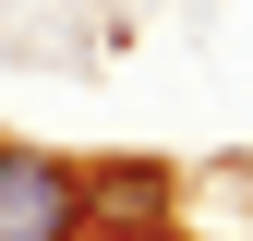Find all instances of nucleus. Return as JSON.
<instances>
[{"label":"nucleus","instance_id":"obj_1","mask_svg":"<svg viewBox=\"0 0 253 241\" xmlns=\"http://www.w3.org/2000/svg\"><path fill=\"white\" fill-rule=\"evenodd\" d=\"M0 241H84V157L0 145Z\"/></svg>","mask_w":253,"mask_h":241},{"label":"nucleus","instance_id":"obj_2","mask_svg":"<svg viewBox=\"0 0 253 241\" xmlns=\"http://www.w3.org/2000/svg\"><path fill=\"white\" fill-rule=\"evenodd\" d=\"M157 229H169V169L157 157L84 169V241H157Z\"/></svg>","mask_w":253,"mask_h":241}]
</instances>
